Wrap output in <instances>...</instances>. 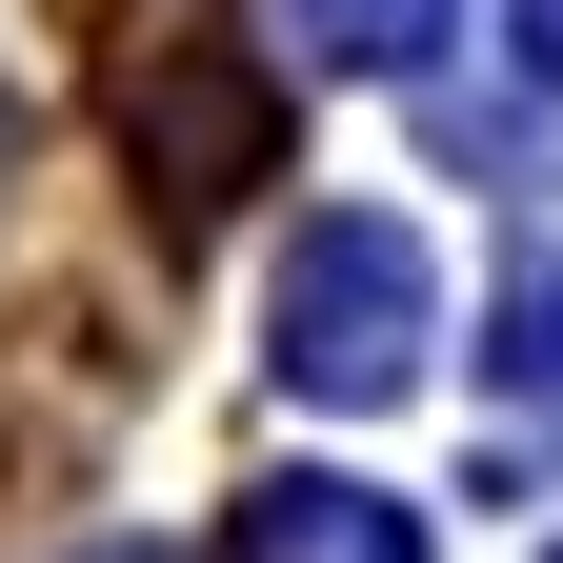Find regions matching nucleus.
<instances>
[{
  "label": "nucleus",
  "instance_id": "39448f33",
  "mask_svg": "<svg viewBox=\"0 0 563 563\" xmlns=\"http://www.w3.org/2000/svg\"><path fill=\"white\" fill-rule=\"evenodd\" d=\"M302 21H322L342 60H422V21H443V0H302Z\"/></svg>",
  "mask_w": 563,
  "mask_h": 563
},
{
  "label": "nucleus",
  "instance_id": "f257e3e1",
  "mask_svg": "<svg viewBox=\"0 0 563 563\" xmlns=\"http://www.w3.org/2000/svg\"><path fill=\"white\" fill-rule=\"evenodd\" d=\"M141 21H162V41L121 60V121H141V162H162L181 222H222V201L282 162V81H262L222 21H201V0H141Z\"/></svg>",
  "mask_w": 563,
  "mask_h": 563
},
{
  "label": "nucleus",
  "instance_id": "f03ea898",
  "mask_svg": "<svg viewBox=\"0 0 563 563\" xmlns=\"http://www.w3.org/2000/svg\"><path fill=\"white\" fill-rule=\"evenodd\" d=\"M422 322H443V282H422V242L383 222V201H342V222L282 262V363H302L322 402H383V383H422Z\"/></svg>",
  "mask_w": 563,
  "mask_h": 563
},
{
  "label": "nucleus",
  "instance_id": "20e7f679",
  "mask_svg": "<svg viewBox=\"0 0 563 563\" xmlns=\"http://www.w3.org/2000/svg\"><path fill=\"white\" fill-rule=\"evenodd\" d=\"M523 443H563V282H523V302H504V402H483V463H523Z\"/></svg>",
  "mask_w": 563,
  "mask_h": 563
},
{
  "label": "nucleus",
  "instance_id": "7ed1b4c3",
  "mask_svg": "<svg viewBox=\"0 0 563 563\" xmlns=\"http://www.w3.org/2000/svg\"><path fill=\"white\" fill-rule=\"evenodd\" d=\"M242 563H422V523L363 504V483H262V504H242Z\"/></svg>",
  "mask_w": 563,
  "mask_h": 563
}]
</instances>
